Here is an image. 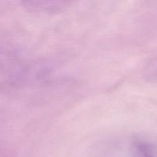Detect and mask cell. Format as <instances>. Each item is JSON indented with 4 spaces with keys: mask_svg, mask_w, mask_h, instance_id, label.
I'll list each match as a JSON object with an SVG mask.
<instances>
[{
    "mask_svg": "<svg viewBox=\"0 0 157 157\" xmlns=\"http://www.w3.org/2000/svg\"><path fill=\"white\" fill-rule=\"evenodd\" d=\"M133 157H157V146L150 141L137 139L132 145Z\"/></svg>",
    "mask_w": 157,
    "mask_h": 157,
    "instance_id": "obj_1",
    "label": "cell"
}]
</instances>
